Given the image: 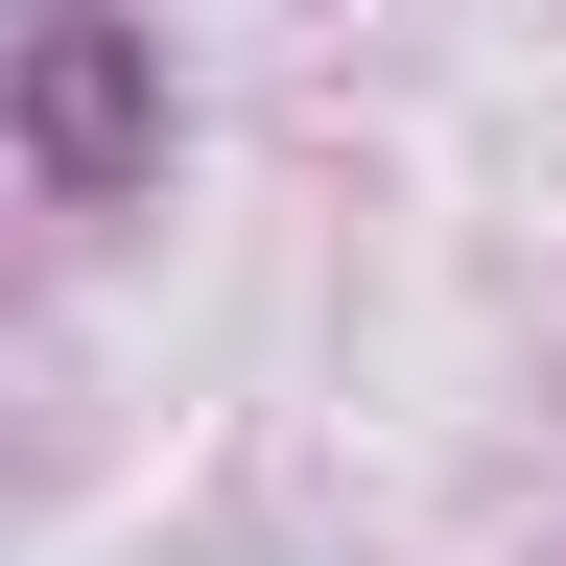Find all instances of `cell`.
<instances>
[{
	"label": "cell",
	"mask_w": 566,
	"mask_h": 566,
	"mask_svg": "<svg viewBox=\"0 0 566 566\" xmlns=\"http://www.w3.org/2000/svg\"><path fill=\"white\" fill-rule=\"evenodd\" d=\"M0 142H24L71 212L166 189V24H142V0H48V24L0 48Z\"/></svg>",
	"instance_id": "1"
}]
</instances>
